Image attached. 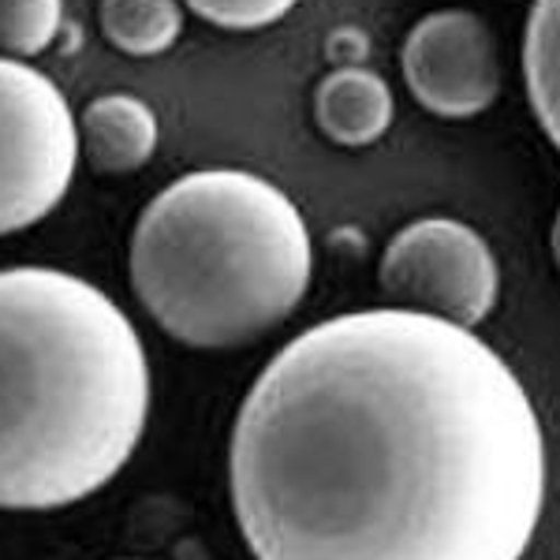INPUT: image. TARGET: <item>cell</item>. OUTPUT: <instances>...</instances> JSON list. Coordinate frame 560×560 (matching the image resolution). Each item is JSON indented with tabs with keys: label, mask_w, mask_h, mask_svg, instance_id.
Here are the masks:
<instances>
[{
	"label": "cell",
	"mask_w": 560,
	"mask_h": 560,
	"mask_svg": "<svg viewBox=\"0 0 560 560\" xmlns=\"http://www.w3.org/2000/svg\"><path fill=\"white\" fill-rule=\"evenodd\" d=\"M229 475L258 560H523L546 441L486 340L385 306L277 351L240 408Z\"/></svg>",
	"instance_id": "cell-1"
},
{
	"label": "cell",
	"mask_w": 560,
	"mask_h": 560,
	"mask_svg": "<svg viewBox=\"0 0 560 560\" xmlns=\"http://www.w3.org/2000/svg\"><path fill=\"white\" fill-rule=\"evenodd\" d=\"M147 411V351L102 288L49 266L0 269V509H65L102 490Z\"/></svg>",
	"instance_id": "cell-2"
},
{
	"label": "cell",
	"mask_w": 560,
	"mask_h": 560,
	"mask_svg": "<svg viewBox=\"0 0 560 560\" xmlns=\"http://www.w3.org/2000/svg\"><path fill=\"white\" fill-rule=\"evenodd\" d=\"M311 232L277 184L243 168H202L168 184L139 213L131 284L179 345H255L303 303Z\"/></svg>",
	"instance_id": "cell-3"
},
{
	"label": "cell",
	"mask_w": 560,
	"mask_h": 560,
	"mask_svg": "<svg viewBox=\"0 0 560 560\" xmlns=\"http://www.w3.org/2000/svg\"><path fill=\"white\" fill-rule=\"evenodd\" d=\"M79 165L65 90L26 60L0 57V236L49 217Z\"/></svg>",
	"instance_id": "cell-4"
},
{
	"label": "cell",
	"mask_w": 560,
	"mask_h": 560,
	"mask_svg": "<svg viewBox=\"0 0 560 560\" xmlns=\"http://www.w3.org/2000/svg\"><path fill=\"white\" fill-rule=\"evenodd\" d=\"M377 280L400 311L445 318L464 329L482 322L501 295V266L490 243L453 217L404 224L388 240Z\"/></svg>",
	"instance_id": "cell-5"
},
{
	"label": "cell",
	"mask_w": 560,
	"mask_h": 560,
	"mask_svg": "<svg viewBox=\"0 0 560 560\" xmlns=\"http://www.w3.org/2000/svg\"><path fill=\"white\" fill-rule=\"evenodd\" d=\"M400 68L415 102L441 120H471L501 90L493 31L467 8H441L415 23L404 38Z\"/></svg>",
	"instance_id": "cell-6"
},
{
	"label": "cell",
	"mask_w": 560,
	"mask_h": 560,
	"mask_svg": "<svg viewBox=\"0 0 560 560\" xmlns=\"http://www.w3.org/2000/svg\"><path fill=\"white\" fill-rule=\"evenodd\" d=\"M79 150L105 176L142 168L158 150V116L135 94H102L75 116Z\"/></svg>",
	"instance_id": "cell-7"
},
{
	"label": "cell",
	"mask_w": 560,
	"mask_h": 560,
	"mask_svg": "<svg viewBox=\"0 0 560 560\" xmlns=\"http://www.w3.org/2000/svg\"><path fill=\"white\" fill-rule=\"evenodd\" d=\"M396 113L393 90L377 71L345 65L322 79L314 90V120L337 147H370L388 131Z\"/></svg>",
	"instance_id": "cell-8"
},
{
	"label": "cell",
	"mask_w": 560,
	"mask_h": 560,
	"mask_svg": "<svg viewBox=\"0 0 560 560\" xmlns=\"http://www.w3.org/2000/svg\"><path fill=\"white\" fill-rule=\"evenodd\" d=\"M523 79L541 131L560 150V0H535L523 34Z\"/></svg>",
	"instance_id": "cell-9"
},
{
	"label": "cell",
	"mask_w": 560,
	"mask_h": 560,
	"mask_svg": "<svg viewBox=\"0 0 560 560\" xmlns=\"http://www.w3.org/2000/svg\"><path fill=\"white\" fill-rule=\"evenodd\" d=\"M97 23L113 49L128 57H161L184 34L179 0H102Z\"/></svg>",
	"instance_id": "cell-10"
},
{
	"label": "cell",
	"mask_w": 560,
	"mask_h": 560,
	"mask_svg": "<svg viewBox=\"0 0 560 560\" xmlns=\"http://www.w3.org/2000/svg\"><path fill=\"white\" fill-rule=\"evenodd\" d=\"M65 0H0V57L31 60L57 42Z\"/></svg>",
	"instance_id": "cell-11"
},
{
	"label": "cell",
	"mask_w": 560,
	"mask_h": 560,
	"mask_svg": "<svg viewBox=\"0 0 560 560\" xmlns=\"http://www.w3.org/2000/svg\"><path fill=\"white\" fill-rule=\"evenodd\" d=\"M184 4L221 31H261L284 20L300 0H184Z\"/></svg>",
	"instance_id": "cell-12"
},
{
	"label": "cell",
	"mask_w": 560,
	"mask_h": 560,
	"mask_svg": "<svg viewBox=\"0 0 560 560\" xmlns=\"http://www.w3.org/2000/svg\"><path fill=\"white\" fill-rule=\"evenodd\" d=\"M549 247H553V258H557V269H560V210L553 217V232H549Z\"/></svg>",
	"instance_id": "cell-13"
}]
</instances>
